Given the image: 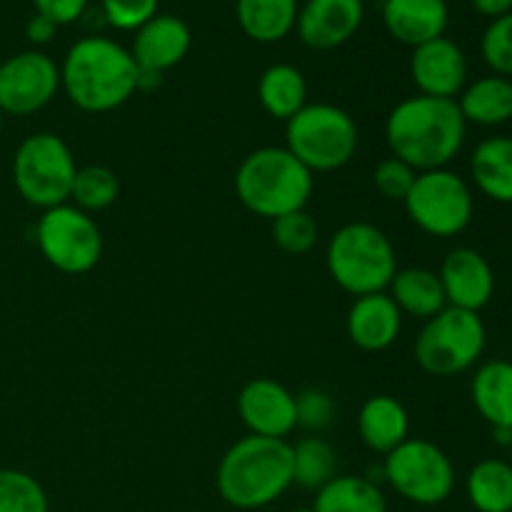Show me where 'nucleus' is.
Wrapping results in <instances>:
<instances>
[{
  "mask_svg": "<svg viewBox=\"0 0 512 512\" xmlns=\"http://www.w3.org/2000/svg\"><path fill=\"white\" fill-rule=\"evenodd\" d=\"M465 123L458 100L413 95L390 110L385 120V143L393 158L408 163L415 173L448 168L463 150Z\"/></svg>",
  "mask_w": 512,
  "mask_h": 512,
  "instance_id": "f257e3e1",
  "label": "nucleus"
},
{
  "mask_svg": "<svg viewBox=\"0 0 512 512\" xmlns=\"http://www.w3.org/2000/svg\"><path fill=\"white\" fill-rule=\"evenodd\" d=\"M60 88L83 113H110L138 93V63L115 40L85 35L65 53Z\"/></svg>",
  "mask_w": 512,
  "mask_h": 512,
  "instance_id": "f03ea898",
  "label": "nucleus"
},
{
  "mask_svg": "<svg viewBox=\"0 0 512 512\" xmlns=\"http://www.w3.org/2000/svg\"><path fill=\"white\" fill-rule=\"evenodd\" d=\"M215 488L235 510H260L293 488V448L288 440L245 435L218 463Z\"/></svg>",
  "mask_w": 512,
  "mask_h": 512,
  "instance_id": "7ed1b4c3",
  "label": "nucleus"
},
{
  "mask_svg": "<svg viewBox=\"0 0 512 512\" xmlns=\"http://www.w3.org/2000/svg\"><path fill=\"white\" fill-rule=\"evenodd\" d=\"M313 173L288 148H258L240 163L235 173V195L250 213L260 218L305 210L313 195Z\"/></svg>",
  "mask_w": 512,
  "mask_h": 512,
  "instance_id": "20e7f679",
  "label": "nucleus"
},
{
  "mask_svg": "<svg viewBox=\"0 0 512 512\" xmlns=\"http://www.w3.org/2000/svg\"><path fill=\"white\" fill-rule=\"evenodd\" d=\"M325 265L340 290L363 298L388 290L398 273V255L378 225L348 223L330 238Z\"/></svg>",
  "mask_w": 512,
  "mask_h": 512,
  "instance_id": "39448f33",
  "label": "nucleus"
},
{
  "mask_svg": "<svg viewBox=\"0 0 512 512\" xmlns=\"http://www.w3.org/2000/svg\"><path fill=\"white\" fill-rule=\"evenodd\" d=\"M285 148L310 173H333L355 158L358 125L338 105L308 103L285 123Z\"/></svg>",
  "mask_w": 512,
  "mask_h": 512,
  "instance_id": "423d86ee",
  "label": "nucleus"
},
{
  "mask_svg": "<svg viewBox=\"0 0 512 512\" xmlns=\"http://www.w3.org/2000/svg\"><path fill=\"white\" fill-rule=\"evenodd\" d=\"M488 330L480 313L460 308H443L425 320L415 338V360L435 378H453L473 368L485 353Z\"/></svg>",
  "mask_w": 512,
  "mask_h": 512,
  "instance_id": "0eeeda50",
  "label": "nucleus"
},
{
  "mask_svg": "<svg viewBox=\"0 0 512 512\" xmlns=\"http://www.w3.org/2000/svg\"><path fill=\"white\" fill-rule=\"evenodd\" d=\"M75 165L68 143L55 133H33L18 145L13 158V183L20 198L40 210L70 200Z\"/></svg>",
  "mask_w": 512,
  "mask_h": 512,
  "instance_id": "6e6552de",
  "label": "nucleus"
},
{
  "mask_svg": "<svg viewBox=\"0 0 512 512\" xmlns=\"http://www.w3.org/2000/svg\"><path fill=\"white\" fill-rule=\"evenodd\" d=\"M383 480L403 500L423 508L445 503L455 490V465L443 448L423 438H408L385 455Z\"/></svg>",
  "mask_w": 512,
  "mask_h": 512,
  "instance_id": "1a4fd4ad",
  "label": "nucleus"
},
{
  "mask_svg": "<svg viewBox=\"0 0 512 512\" xmlns=\"http://www.w3.org/2000/svg\"><path fill=\"white\" fill-rule=\"evenodd\" d=\"M403 205L408 218L433 238H455L465 233L475 215L473 190L463 175L448 168L418 173Z\"/></svg>",
  "mask_w": 512,
  "mask_h": 512,
  "instance_id": "9d476101",
  "label": "nucleus"
},
{
  "mask_svg": "<svg viewBox=\"0 0 512 512\" xmlns=\"http://www.w3.org/2000/svg\"><path fill=\"white\" fill-rule=\"evenodd\" d=\"M35 243L40 253L65 275H85L103 258V233L90 213L73 203L43 210L35 225Z\"/></svg>",
  "mask_w": 512,
  "mask_h": 512,
  "instance_id": "9b49d317",
  "label": "nucleus"
},
{
  "mask_svg": "<svg viewBox=\"0 0 512 512\" xmlns=\"http://www.w3.org/2000/svg\"><path fill=\"white\" fill-rule=\"evenodd\" d=\"M60 90V65L43 50H23L0 63V110L3 115H33Z\"/></svg>",
  "mask_w": 512,
  "mask_h": 512,
  "instance_id": "f8f14e48",
  "label": "nucleus"
},
{
  "mask_svg": "<svg viewBox=\"0 0 512 512\" xmlns=\"http://www.w3.org/2000/svg\"><path fill=\"white\" fill-rule=\"evenodd\" d=\"M238 413L250 435L285 440L298 428L295 395L273 378H255L240 390Z\"/></svg>",
  "mask_w": 512,
  "mask_h": 512,
  "instance_id": "ddd939ff",
  "label": "nucleus"
},
{
  "mask_svg": "<svg viewBox=\"0 0 512 512\" xmlns=\"http://www.w3.org/2000/svg\"><path fill=\"white\" fill-rule=\"evenodd\" d=\"M410 75L420 95L458 100L468 85V58L455 40L443 35L413 48Z\"/></svg>",
  "mask_w": 512,
  "mask_h": 512,
  "instance_id": "4468645a",
  "label": "nucleus"
},
{
  "mask_svg": "<svg viewBox=\"0 0 512 512\" xmlns=\"http://www.w3.org/2000/svg\"><path fill=\"white\" fill-rule=\"evenodd\" d=\"M363 18V0H305L295 30L310 50H335L358 33Z\"/></svg>",
  "mask_w": 512,
  "mask_h": 512,
  "instance_id": "2eb2a0df",
  "label": "nucleus"
},
{
  "mask_svg": "<svg viewBox=\"0 0 512 512\" xmlns=\"http://www.w3.org/2000/svg\"><path fill=\"white\" fill-rule=\"evenodd\" d=\"M438 275L450 308L480 313L493 300L495 273L488 258L475 248L450 250Z\"/></svg>",
  "mask_w": 512,
  "mask_h": 512,
  "instance_id": "dca6fc26",
  "label": "nucleus"
},
{
  "mask_svg": "<svg viewBox=\"0 0 512 512\" xmlns=\"http://www.w3.org/2000/svg\"><path fill=\"white\" fill-rule=\"evenodd\" d=\"M190 43H193V35H190L188 23L183 18L158 13L135 30L130 55H133L140 70L165 73L188 55Z\"/></svg>",
  "mask_w": 512,
  "mask_h": 512,
  "instance_id": "f3484780",
  "label": "nucleus"
},
{
  "mask_svg": "<svg viewBox=\"0 0 512 512\" xmlns=\"http://www.w3.org/2000/svg\"><path fill=\"white\" fill-rule=\"evenodd\" d=\"M403 330V313L388 293L355 298L348 310V338L365 353H383Z\"/></svg>",
  "mask_w": 512,
  "mask_h": 512,
  "instance_id": "a211bd4d",
  "label": "nucleus"
},
{
  "mask_svg": "<svg viewBox=\"0 0 512 512\" xmlns=\"http://www.w3.org/2000/svg\"><path fill=\"white\" fill-rule=\"evenodd\" d=\"M450 23L445 0H383V25L398 43L418 48L443 38Z\"/></svg>",
  "mask_w": 512,
  "mask_h": 512,
  "instance_id": "6ab92c4d",
  "label": "nucleus"
},
{
  "mask_svg": "<svg viewBox=\"0 0 512 512\" xmlns=\"http://www.w3.org/2000/svg\"><path fill=\"white\" fill-rule=\"evenodd\" d=\"M360 440L373 453L388 455L410 438V415L400 400L390 395H373L358 413Z\"/></svg>",
  "mask_w": 512,
  "mask_h": 512,
  "instance_id": "aec40b11",
  "label": "nucleus"
},
{
  "mask_svg": "<svg viewBox=\"0 0 512 512\" xmlns=\"http://www.w3.org/2000/svg\"><path fill=\"white\" fill-rule=\"evenodd\" d=\"M470 398L493 430H512V363L490 360L475 370Z\"/></svg>",
  "mask_w": 512,
  "mask_h": 512,
  "instance_id": "412c9836",
  "label": "nucleus"
},
{
  "mask_svg": "<svg viewBox=\"0 0 512 512\" xmlns=\"http://www.w3.org/2000/svg\"><path fill=\"white\" fill-rule=\"evenodd\" d=\"M470 175L485 198L512 205V138L493 135L478 143L470 155Z\"/></svg>",
  "mask_w": 512,
  "mask_h": 512,
  "instance_id": "4be33fe9",
  "label": "nucleus"
},
{
  "mask_svg": "<svg viewBox=\"0 0 512 512\" xmlns=\"http://www.w3.org/2000/svg\"><path fill=\"white\" fill-rule=\"evenodd\" d=\"M390 298L398 305V310L403 315L418 320H430L440 313L443 308H448V300H445L443 283H440V275L435 270L428 268H405L395 273V278L388 285Z\"/></svg>",
  "mask_w": 512,
  "mask_h": 512,
  "instance_id": "5701e85b",
  "label": "nucleus"
},
{
  "mask_svg": "<svg viewBox=\"0 0 512 512\" xmlns=\"http://www.w3.org/2000/svg\"><path fill=\"white\" fill-rule=\"evenodd\" d=\"M458 108L465 123L498 128L512 120V80L503 75H485L465 85L458 95Z\"/></svg>",
  "mask_w": 512,
  "mask_h": 512,
  "instance_id": "b1692460",
  "label": "nucleus"
},
{
  "mask_svg": "<svg viewBox=\"0 0 512 512\" xmlns=\"http://www.w3.org/2000/svg\"><path fill=\"white\" fill-rule=\"evenodd\" d=\"M300 0H235V15L255 43H278L295 30Z\"/></svg>",
  "mask_w": 512,
  "mask_h": 512,
  "instance_id": "393cba45",
  "label": "nucleus"
},
{
  "mask_svg": "<svg viewBox=\"0 0 512 512\" xmlns=\"http://www.w3.org/2000/svg\"><path fill=\"white\" fill-rule=\"evenodd\" d=\"M258 100L265 113L288 123L295 113L308 105V83L295 65L275 63L260 75Z\"/></svg>",
  "mask_w": 512,
  "mask_h": 512,
  "instance_id": "a878e982",
  "label": "nucleus"
},
{
  "mask_svg": "<svg viewBox=\"0 0 512 512\" xmlns=\"http://www.w3.org/2000/svg\"><path fill=\"white\" fill-rule=\"evenodd\" d=\"M313 512H388V498L365 475H335L315 493Z\"/></svg>",
  "mask_w": 512,
  "mask_h": 512,
  "instance_id": "bb28decb",
  "label": "nucleus"
},
{
  "mask_svg": "<svg viewBox=\"0 0 512 512\" xmlns=\"http://www.w3.org/2000/svg\"><path fill=\"white\" fill-rule=\"evenodd\" d=\"M465 493L478 512H512V463L480 460L465 478Z\"/></svg>",
  "mask_w": 512,
  "mask_h": 512,
  "instance_id": "cd10ccee",
  "label": "nucleus"
},
{
  "mask_svg": "<svg viewBox=\"0 0 512 512\" xmlns=\"http://www.w3.org/2000/svg\"><path fill=\"white\" fill-rule=\"evenodd\" d=\"M290 448H293V485L298 488L318 493L338 475V455L328 440L308 435Z\"/></svg>",
  "mask_w": 512,
  "mask_h": 512,
  "instance_id": "c85d7f7f",
  "label": "nucleus"
},
{
  "mask_svg": "<svg viewBox=\"0 0 512 512\" xmlns=\"http://www.w3.org/2000/svg\"><path fill=\"white\" fill-rule=\"evenodd\" d=\"M120 195V180L105 165H85L78 168L70 188V200L75 208L85 210V213H100V210L110 208Z\"/></svg>",
  "mask_w": 512,
  "mask_h": 512,
  "instance_id": "c756f323",
  "label": "nucleus"
},
{
  "mask_svg": "<svg viewBox=\"0 0 512 512\" xmlns=\"http://www.w3.org/2000/svg\"><path fill=\"white\" fill-rule=\"evenodd\" d=\"M0 512H50L45 488L30 473L0 468Z\"/></svg>",
  "mask_w": 512,
  "mask_h": 512,
  "instance_id": "7c9ffc66",
  "label": "nucleus"
},
{
  "mask_svg": "<svg viewBox=\"0 0 512 512\" xmlns=\"http://www.w3.org/2000/svg\"><path fill=\"white\" fill-rule=\"evenodd\" d=\"M318 223L308 210H295V213L280 215L273 220V240L283 253L305 255L318 243Z\"/></svg>",
  "mask_w": 512,
  "mask_h": 512,
  "instance_id": "2f4dec72",
  "label": "nucleus"
},
{
  "mask_svg": "<svg viewBox=\"0 0 512 512\" xmlns=\"http://www.w3.org/2000/svg\"><path fill=\"white\" fill-rule=\"evenodd\" d=\"M480 53L493 75L512 80V13L490 20L480 40Z\"/></svg>",
  "mask_w": 512,
  "mask_h": 512,
  "instance_id": "473e14b6",
  "label": "nucleus"
},
{
  "mask_svg": "<svg viewBox=\"0 0 512 512\" xmlns=\"http://www.w3.org/2000/svg\"><path fill=\"white\" fill-rule=\"evenodd\" d=\"M160 0H103V20L118 30H138L158 15Z\"/></svg>",
  "mask_w": 512,
  "mask_h": 512,
  "instance_id": "72a5a7b5",
  "label": "nucleus"
},
{
  "mask_svg": "<svg viewBox=\"0 0 512 512\" xmlns=\"http://www.w3.org/2000/svg\"><path fill=\"white\" fill-rule=\"evenodd\" d=\"M295 410H298V428L320 433L333 423L335 403L325 390L305 388L295 395Z\"/></svg>",
  "mask_w": 512,
  "mask_h": 512,
  "instance_id": "f704fd0d",
  "label": "nucleus"
},
{
  "mask_svg": "<svg viewBox=\"0 0 512 512\" xmlns=\"http://www.w3.org/2000/svg\"><path fill=\"white\" fill-rule=\"evenodd\" d=\"M415 178H418V173H415V170L410 168L408 163H403L400 158H385L373 173L375 190H378L383 198L400 200V203L408 198Z\"/></svg>",
  "mask_w": 512,
  "mask_h": 512,
  "instance_id": "c9c22d12",
  "label": "nucleus"
},
{
  "mask_svg": "<svg viewBox=\"0 0 512 512\" xmlns=\"http://www.w3.org/2000/svg\"><path fill=\"white\" fill-rule=\"evenodd\" d=\"M35 13L45 15L55 25H70L88 10V0H33Z\"/></svg>",
  "mask_w": 512,
  "mask_h": 512,
  "instance_id": "e433bc0d",
  "label": "nucleus"
},
{
  "mask_svg": "<svg viewBox=\"0 0 512 512\" xmlns=\"http://www.w3.org/2000/svg\"><path fill=\"white\" fill-rule=\"evenodd\" d=\"M58 28L60 25H55L50 18L35 13L33 18L28 20V25H25V35H28V40L33 45H48L50 40L55 38V33H58Z\"/></svg>",
  "mask_w": 512,
  "mask_h": 512,
  "instance_id": "4c0bfd02",
  "label": "nucleus"
},
{
  "mask_svg": "<svg viewBox=\"0 0 512 512\" xmlns=\"http://www.w3.org/2000/svg\"><path fill=\"white\" fill-rule=\"evenodd\" d=\"M470 5L475 8V13L485 15V18L495 20L500 15L512 13V0H470Z\"/></svg>",
  "mask_w": 512,
  "mask_h": 512,
  "instance_id": "58836bf2",
  "label": "nucleus"
},
{
  "mask_svg": "<svg viewBox=\"0 0 512 512\" xmlns=\"http://www.w3.org/2000/svg\"><path fill=\"white\" fill-rule=\"evenodd\" d=\"M160 83H163V73L138 68V90H155L160 88Z\"/></svg>",
  "mask_w": 512,
  "mask_h": 512,
  "instance_id": "ea45409f",
  "label": "nucleus"
},
{
  "mask_svg": "<svg viewBox=\"0 0 512 512\" xmlns=\"http://www.w3.org/2000/svg\"><path fill=\"white\" fill-rule=\"evenodd\" d=\"M293 512H313V508H298V510H293Z\"/></svg>",
  "mask_w": 512,
  "mask_h": 512,
  "instance_id": "a19ab883",
  "label": "nucleus"
},
{
  "mask_svg": "<svg viewBox=\"0 0 512 512\" xmlns=\"http://www.w3.org/2000/svg\"><path fill=\"white\" fill-rule=\"evenodd\" d=\"M0 130H3V110H0Z\"/></svg>",
  "mask_w": 512,
  "mask_h": 512,
  "instance_id": "79ce46f5",
  "label": "nucleus"
},
{
  "mask_svg": "<svg viewBox=\"0 0 512 512\" xmlns=\"http://www.w3.org/2000/svg\"><path fill=\"white\" fill-rule=\"evenodd\" d=\"M510 453H512V443H510Z\"/></svg>",
  "mask_w": 512,
  "mask_h": 512,
  "instance_id": "37998d69",
  "label": "nucleus"
}]
</instances>
